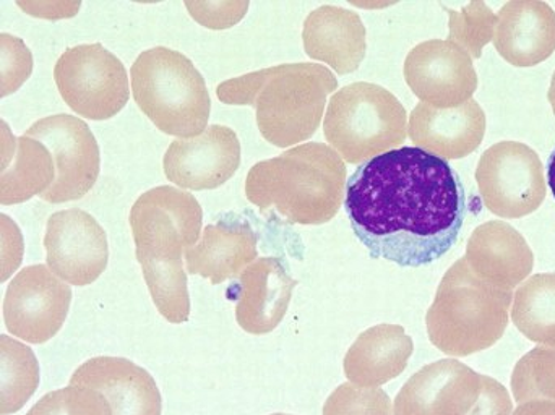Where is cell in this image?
<instances>
[{"instance_id":"obj_36","label":"cell","mask_w":555,"mask_h":415,"mask_svg":"<svg viewBox=\"0 0 555 415\" xmlns=\"http://www.w3.org/2000/svg\"><path fill=\"white\" fill-rule=\"evenodd\" d=\"M272 415H289V414H272Z\"/></svg>"},{"instance_id":"obj_10","label":"cell","mask_w":555,"mask_h":415,"mask_svg":"<svg viewBox=\"0 0 555 415\" xmlns=\"http://www.w3.org/2000/svg\"><path fill=\"white\" fill-rule=\"evenodd\" d=\"M476 182L486 207L501 218H524L540 209L546 198L543 163L525 143L501 142L486 150Z\"/></svg>"},{"instance_id":"obj_23","label":"cell","mask_w":555,"mask_h":415,"mask_svg":"<svg viewBox=\"0 0 555 415\" xmlns=\"http://www.w3.org/2000/svg\"><path fill=\"white\" fill-rule=\"evenodd\" d=\"M411 354L413 341L401 326H374L362 333L349 348L345 374L358 387H378L400 375Z\"/></svg>"},{"instance_id":"obj_32","label":"cell","mask_w":555,"mask_h":415,"mask_svg":"<svg viewBox=\"0 0 555 415\" xmlns=\"http://www.w3.org/2000/svg\"><path fill=\"white\" fill-rule=\"evenodd\" d=\"M192 18L210 29H227L246 15L247 2H185Z\"/></svg>"},{"instance_id":"obj_28","label":"cell","mask_w":555,"mask_h":415,"mask_svg":"<svg viewBox=\"0 0 555 415\" xmlns=\"http://www.w3.org/2000/svg\"><path fill=\"white\" fill-rule=\"evenodd\" d=\"M450 41L479 59L482 49L494 39L498 15L486 3L473 2L462 10H449Z\"/></svg>"},{"instance_id":"obj_13","label":"cell","mask_w":555,"mask_h":415,"mask_svg":"<svg viewBox=\"0 0 555 415\" xmlns=\"http://www.w3.org/2000/svg\"><path fill=\"white\" fill-rule=\"evenodd\" d=\"M44 248L49 270L72 286L94 283L109 261L106 231L83 209L54 212L46 228Z\"/></svg>"},{"instance_id":"obj_5","label":"cell","mask_w":555,"mask_h":415,"mask_svg":"<svg viewBox=\"0 0 555 415\" xmlns=\"http://www.w3.org/2000/svg\"><path fill=\"white\" fill-rule=\"evenodd\" d=\"M512 302L511 290L481 280L466 258H460L447 271L427 312L430 342L455 358L485 351L504 336Z\"/></svg>"},{"instance_id":"obj_9","label":"cell","mask_w":555,"mask_h":415,"mask_svg":"<svg viewBox=\"0 0 555 415\" xmlns=\"http://www.w3.org/2000/svg\"><path fill=\"white\" fill-rule=\"evenodd\" d=\"M54 80L67 106L85 119H111L130 96L126 67L100 42L67 49L55 64Z\"/></svg>"},{"instance_id":"obj_4","label":"cell","mask_w":555,"mask_h":415,"mask_svg":"<svg viewBox=\"0 0 555 415\" xmlns=\"http://www.w3.org/2000/svg\"><path fill=\"white\" fill-rule=\"evenodd\" d=\"M346 195V166L323 143L294 146L257 163L246 179V197L260 211L275 209L291 224L332 221Z\"/></svg>"},{"instance_id":"obj_17","label":"cell","mask_w":555,"mask_h":415,"mask_svg":"<svg viewBox=\"0 0 555 415\" xmlns=\"http://www.w3.org/2000/svg\"><path fill=\"white\" fill-rule=\"evenodd\" d=\"M70 385L100 391L113 415H162V393L155 378L129 359H90L74 372Z\"/></svg>"},{"instance_id":"obj_19","label":"cell","mask_w":555,"mask_h":415,"mask_svg":"<svg viewBox=\"0 0 555 415\" xmlns=\"http://www.w3.org/2000/svg\"><path fill=\"white\" fill-rule=\"evenodd\" d=\"M189 274L221 284L240 277L257 258V234L246 219L236 215L224 216L208 224L201 241L185 250Z\"/></svg>"},{"instance_id":"obj_3","label":"cell","mask_w":555,"mask_h":415,"mask_svg":"<svg viewBox=\"0 0 555 415\" xmlns=\"http://www.w3.org/2000/svg\"><path fill=\"white\" fill-rule=\"evenodd\" d=\"M338 80L330 68L310 62L283 64L231 78L218 85V100L253 106L267 142L287 148L306 142L319 129L326 98Z\"/></svg>"},{"instance_id":"obj_30","label":"cell","mask_w":555,"mask_h":415,"mask_svg":"<svg viewBox=\"0 0 555 415\" xmlns=\"http://www.w3.org/2000/svg\"><path fill=\"white\" fill-rule=\"evenodd\" d=\"M323 415H391L390 398L380 390L345 384L326 400Z\"/></svg>"},{"instance_id":"obj_8","label":"cell","mask_w":555,"mask_h":415,"mask_svg":"<svg viewBox=\"0 0 555 415\" xmlns=\"http://www.w3.org/2000/svg\"><path fill=\"white\" fill-rule=\"evenodd\" d=\"M508 391L456 361L417 372L395 403L397 415H512Z\"/></svg>"},{"instance_id":"obj_11","label":"cell","mask_w":555,"mask_h":415,"mask_svg":"<svg viewBox=\"0 0 555 415\" xmlns=\"http://www.w3.org/2000/svg\"><path fill=\"white\" fill-rule=\"evenodd\" d=\"M25 135L48 146L55 163V181L42 195L49 204L80 200L96 184L101 169L100 146L87 122L68 114L44 117Z\"/></svg>"},{"instance_id":"obj_31","label":"cell","mask_w":555,"mask_h":415,"mask_svg":"<svg viewBox=\"0 0 555 415\" xmlns=\"http://www.w3.org/2000/svg\"><path fill=\"white\" fill-rule=\"evenodd\" d=\"M33 70V57L25 42L2 33V96L15 93Z\"/></svg>"},{"instance_id":"obj_12","label":"cell","mask_w":555,"mask_h":415,"mask_svg":"<svg viewBox=\"0 0 555 415\" xmlns=\"http://www.w3.org/2000/svg\"><path fill=\"white\" fill-rule=\"evenodd\" d=\"M72 289L46 264L23 268L7 287L3 322L16 338L44 345L54 338L70 309Z\"/></svg>"},{"instance_id":"obj_25","label":"cell","mask_w":555,"mask_h":415,"mask_svg":"<svg viewBox=\"0 0 555 415\" xmlns=\"http://www.w3.org/2000/svg\"><path fill=\"white\" fill-rule=\"evenodd\" d=\"M512 320L521 335L538 345L555 348V274H534L514 297Z\"/></svg>"},{"instance_id":"obj_24","label":"cell","mask_w":555,"mask_h":415,"mask_svg":"<svg viewBox=\"0 0 555 415\" xmlns=\"http://www.w3.org/2000/svg\"><path fill=\"white\" fill-rule=\"evenodd\" d=\"M9 146L12 155H2V205L28 202L35 195H44L55 181V163L44 143L31 137L13 139Z\"/></svg>"},{"instance_id":"obj_16","label":"cell","mask_w":555,"mask_h":415,"mask_svg":"<svg viewBox=\"0 0 555 415\" xmlns=\"http://www.w3.org/2000/svg\"><path fill=\"white\" fill-rule=\"evenodd\" d=\"M408 133L417 148L443 159H462L481 145L486 114L475 100L443 109L420 103L411 113Z\"/></svg>"},{"instance_id":"obj_2","label":"cell","mask_w":555,"mask_h":415,"mask_svg":"<svg viewBox=\"0 0 555 415\" xmlns=\"http://www.w3.org/2000/svg\"><path fill=\"white\" fill-rule=\"evenodd\" d=\"M137 258L158 312L169 323L191 319V297L182 255L202 237L204 211L194 195L182 189H152L130 209Z\"/></svg>"},{"instance_id":"obj_27","label":"cell","mask_w":555,"mask_h":415,"mask_svg":"<svg viewBox=\"0 0 555 415\" xmlns=\"http://www.w3.org/2000/svg\"><path fill=\"white\" fill-rule=\"evenodd\" d=\"M515 401H553L555 403V348L533 349L520 359L512 377Z\"/></svg>"},{"instance_id":"obj_29","label":"cell","mask_w":555,"mask_h":415,"mask_svg":"<svg viewBox=\"0 0 555 415\" xmlns=\"http://www.w3.org/2000/svg\"><path fill=\"white\" fill-rule=\"evenodd\" d=\"M26 415H113V410L100 391L68 385L42 397Z\"/></svg>"},{"instance_id":"obj_1","label":"cell","mask_w":555,"mask_h":415,"mask_svg":"<svg viewBox=\"0 0 555 415\" xmlns=\"http://www.w3.org/2000/svg\"><path fill=\"white\" fill-rule=\"evenodd\" d=\"M345 209L372 258L417 268L455 247L466 194L447 159L403 146L356 169L346 182Z\"/></svg>"},{"instance_id":"obj_33","label":"cell","mask_w":555,"mask_h":415,"mask_svg":"<svg viewBox=\"0 0 555 415\" xmlns=\"http://www.w3.org/2000/svg\"><path fill=\"white\" fill-rule=\"evenodd\" d=\"M514 415H555V403L553 401H530L520 404Z\"/></svg>"},{"instance_id":"obj_21","label":"cell","mask_w":555,"mask_h":415,"mask_svg":"<svg viewBox=\"0 0 555 415\" xmlns=\"http://www.w3.org/2000/svg\"><path fill=\"white\" fill-rule=\"evenodd\" d=\"M495 49L514 67L547 61L555 51V12L546 2H508L498 13Z\"/></svg>"},{"instance_id":"obj_7","label":"cell","mask_w":555,"mask_h":415,"mask_svg":"<svg viewBox=\"0 0 555 415\" xmlns=\"http://www.w3.org/2000/svg\"><path fill=\"white\" fill-rule=\"evenodd\" d=\"M326 142L349 165L397 150L408 137V114L395 94L358 81L333 94L323 119Z\"/></svg>"},{"instance_id":"obj_18","label":"cell","mask_w":555,"mask_h":415,"mask_svg":"<svg viewBox=\"0 0 555 415\" xmlns=\"http://www.w3.org/2000/svg\"><path fill=\"white\" fill-rule=\"evenodd\" d=\"M296 284L278 258L254 261L231 289L237 300L236 320L241 328L250 335L273 332L286 315Z\"/></svg>"},{"instance_id":"obj_22","label":"cell","mask_w":555,"mask_h":415,"mask_svg":"<svg viewBox=\"0 0 555 415\" xmlns=\"http://www.w3.org/2000/svg\"><path fill=\"white\" fill-rule=\"evenodd\" d=\"M306 54L325 62L338 75L358 70L365 57V26L361 16L343 7L323 5L304 22Z\"/></svg>"},{"instance_id":"obj_34","label":"cell","mask_w":555,"mask_h":415,"mask_svg":"<svg viewBox=\"0 0 555 415\" xmlns=\"http://www.w3.org/2000/svg\"><path fill=\"white\" fill-rule=\"evenodd\" d=\"M547 184H550L555 198V146L553 153H551L550 163H547Z\"/></svg>"},{"instance_id":"obj_15","label":"cell","mask_w":555,"mask_h":415,"mask_svg":"<svg viewBox=\"0 0 555 415\" xmlns=\"http://www.w3.org/2000/svg\"><path fill=\"white\" fill-rule=\"evenodd\" d=\"M241 165V143L227 126H210L194 139H176L163 159L169 182L188 191H214Z\"/></svg>"},{"instance_id":"obj_20","label":"cell","mask_w":555,"mask_h":415,"mask_svg":"<svg viewBox=\"0 0 555 415\" xmlns=\"http://www.w3.org/2000/svg\"><path fill=\"white\" fill-rule=\"evenodd\" d=\"M465 258L481 280L511 293L530 276L534 264L533 251L524 235L501 221H489L475 229Z\"/></svg>"},{"instance_id":"obj_6","label":"cell","mask_w":555,"mask_h":415,"mask_svg":"<svg viewBox=\"0 0 555 415\" xmlns=\"http://www.w3.org/2000/svg\"><path fill=\"white\" fill-rule=\"evenodd\" d=\"M130 85L140 111L163 133L194 139L208 129L207 83L182 52L163 46L142 52L130 68Z\"/></svg>"},{"instance_id":"obj_35","label":"cell","mask_w":555,"mask_h":415,"mask_svg":"<svg viewBox=\"0 0 555 415\" xmlns=\"http://www.w3.org/2000/svg\"><path fill=\"white\" fill-rule=\"evenodd\" d=\"M547 98H550L551 106H553V111L555 114V72L553 75V80H551L550 93H547Z\"/></svg>"},{"instance_id":"obj_14","label":"cell","mask_w":555,"mask_h":415,"mask_svg":"<svg viewBox=\"0 0 555 415\" xmlns=\"http://www.w3.org/2000/svg\"><path fill=\"white\" fill-rule=\"evenodd\" d=\"M404 80L421 103L440 109L468 103L478 90L472 55L450 39H430L411 49Z\"/></svg>"},{"instance_id":"obj_26","label":"cell","mask_w":555,"mask_h":415,"mask_svg":"<svg viewBox=\"0 0 555 415\" xmlns=\"http://www.w3.org/2000/svg\"><path fill=\"white\" fill-rule=\"evenodd\" d=\"M2 346V401L0 413L2 415L18 413L29 398L35 394L39 385L38 359L28 346L0 336Z\"/></svg>"}]
</instances>
